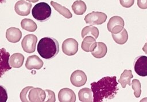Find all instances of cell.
<instances>
[{
	"label": "cell",
	"mask_w": 147,
	"mask_h": 102,
	"mask_svg": "<svg viewBox=\"0 0 147 102\" xmlns=\"http://www.w3.org/2000/svg\"><path fill=\"white\" fill-rule=\"evenodd\" d=\"M94 101H104L113 99L118 91L116 76H107L91 83Z\"/></svg>",
	"instance_id": "obj_1"
},
{
	"label": "cell",
	"mask_w": 147,
	"mask_h": 102,
	"mask_svg": "<svg viewBox=\"0 0 147 102\" xmlns=\"http://www.w3.org/2000/svg\"><path fill=\"white\" fill-rule=\"evenodd\" d=\"M37 49L41 57L45 59H51L58 54L59 44L55 38L45 37L39 41Z\"/></svg>",
	"instance_id": "obj_2"
},
{
	"label": "cell",
	"mask_w": 147,
	"mask_h": 102,
	"mask_svg": "<svg viewBox=\"0 0 147 102\" xmlns=\"http://www.w3.org/2000/svg\"><path fill=\"white\" fill-rule=\"evenodd\" d=\"M52 10L46 2H40L34 5L32 10V16L40 22L47 21L51 15Z\"/></svg>",
	"instance_id": "obj_3"
},
{
	"label": "cell",
	"mask_w": 147,
	"mask_h": 102,
	"mask_svg": "<svg viewBox=\"0 0 147 102\" xmlns=\"http://www.w3.org/2000/svg\"><path fill=\"white\" fill-rule=\"evenodd\" d=\"M107 18V15L103 12L92 11L85 16L84 21L91 25H101L106 22Z\"/></svg>",
	"instance_id": "obj_4"
},
{
	"label": "cell",
	"mask_w": 147,
	"mask_h": 102,
	"mask_svg": "<svg viewBox=\"0 0 147 102\" xmlns=\"http://www.w3.org/2000/svg\"><path fill=\"white\" fill-rule=\"evenodd\" d=\"M125 25L124 20L119 16H113L109 19L107 28L108 30L113 34H117L122 30Z\"/></svg>",
	"instance_id": "obj_5"
},
{
	"label": "cell",
	"mask_w": 147,
	"mask_h": 102,
	"mask_svg": "<svg viewBox=\"0 0 147 102\" xmlns=\"http://www.w3.org/2000/svg\"><path fill=\"white\" fill-rule=\"evenodd\" d=\"M134 69L136 73L142 77L147 76V56H139L134 61Z\"/></svg>",
	"instance_id": "obj_6"
},
{
	"label": "cell",
	"mask_w": 147,
	"mask_h": 102,
	"mask_svg": "<svg viewBox=\"0 0 147 102\" xmlns=\"http://www.w3.org/2000/svg\"><path fill=\"white\" fill-rule=\"evenodd\" d=\"M37 41V38L35 35H26L23 38L21 42V46L23 50L28 53H33L36 50Z\"/></svg>",
	"instance_id": "obj_7"
},
{
	"label": "cell",
	"mask_w": 147,
	"mask_h": 102,
	"mask_svg": "<svg viewBox=\"0 0 147 102\" xmlns=\"http://www.w3.org/2000/svg\"><path fill=\"white\" fill-rule=\"evenodd\" d=\"M78 50V42L72 38L65 40L62 44V51L67 56L75 55Z\"/></svg>",
	"instance_id": "obj_8"
},
{
	"label": "cell",
	"mask_w": 147,
	"mask_h": 102,
	"mask_svg": "<svg viewBox=\"0 0 147 102\" xmlns=\"http://www.w3.org/2000/svg\"><path fill=\"white\" fill-rule=\"evenodd\" d=\"M87 76L86 73L81 70H76L72 72L70 77L71 84L76 87H80L87 82Z\"/></svg>",
	"instance_id": "obj_9"
},
{
	"label": "cell",
	"mask_w": 147,
	"mask_h": 102,
	"mask_svg": "<svg viewBox=\"0 0 147 102\" xmlns=\"http://www.w3.org/2000/svg\"><path fill=\"white\" fill-rule=\"evenodd\" d=\"M32 4L26 0H20L17 1L14 6L16 13L21 16H26L29 14Z\"/></svg>",
	"instance_id": "obj_10"
},
{
	"label": "cell",
	"mask_w": 147,
	"mask_h": 102,
	"mask_svg": "<svg viewBox=\"0 0 147 102\" xmlns=\"http://www.w3.org/2000/svg\"><path fill=\"white\" fill-rule=\"evenodd\" d=\"M46 99L45 91L40 88H32L28 94V99L29 101L38 102L45 101Z\"/></svg>",
	"instance_id": "obj_11"
},
{
	"label": "cell",
	"mask_w": 147,
	"mask_h": 102,
	"mask_svg": "<svg viewBox=\"0 0 147 102\" xmlns=\"http://www.w3.org/2000/svg\"><path fill=\"white\" fill-rule=\"evenodd\" d=\"M58 99L60 102H75L76 101V95L72 89L64 88L59 92Z\"/></svg>",
	"instance_id": "obj_12"
},
{
	"label": "cell",
	"mask_w": 147,
	"mask_h": 102,
	"mask_svg": "<svg viewBox=\"0 0 147 102\" xmlns=\"http://www.w3.org/2000/svg\"><path fill=\"white\" fill-rule=\"evenodd\" d=\"M43 64V61L37 55H32L27 58L25 62V66L29 70H32L33 69L38 70L42 67Z\"/></svg>",
	"instance_id": "obj_13"
},
{
	"label": "cell",
	"mask_w": 147,
	"mask_h": 102,
	"mask_svg": "<svg viewBox=\"0 0 147 102\" xmlns=\"http://www.w3.org/2000/svg\"><path fill=\"white\" fill-rule=\"evenodd\" d=\"M22 37L21 31L17 28L11 27L7 29L6 32V39L10 42L16 43L18 42Z\"/></svg>",
	"instance_id": "obj_14"
},
{
	"label": "cell",
	"mask_w": 147,
	"mask_h": 102,
	"mask_svg": "<svg viewBox=\"0 0 147 102\" xmlns=\"http://www.w3.org/2000/svg\"><path fill=\"white\" fill-rule=\"evenodd\" d=\"M9 55L5 49H1V76L11 68L9 64Z\"/></svg>",
	"instance_id": "obj_15"
},
{
	"label": "cell",
	"mask_w": 147,
	"mask_h": 102,
	"mask_svg": "<svg viewBox=\"0 0 147 102\" xmlns=\"http://www.w3.org/2000/svg\"><path fill=\"white\" fill-rule=\"evenodd\" d=\"M97 42L95 41V38L92 36H86L84 38L81 48L86 52H92L96 48Z\"/></svg>",
	"instance_id": "obj_16"
},
{
	"label": "cell",
	"mask_w": 147,
	"mask_h": 102,
	"mask_svg": "<svg viewBox=\"0 0 147 102\" xmlns=\"http://www.w3.org/2000/svg\"><path fill=\"white\" fill-rule=\"evenodd\" d=\"M24 58V55L21 53H14L9 58V64L12 68H19L22 66Z\"/></svg>",
	"instance_id": "obj_17"
},
{
	"label": "cell",
	"mask_w": 147,
	"mask_h": 102,
	"mask_svg": "<svg viewBox=\"0 0 147 102\" xmlns=\"http://www.w3.org/2000/svg\"><path fill=\"white\" fill-rule=\"evenodd\" d=\"M79 99L82 102H92L94 101L93 92L88 88L81 89L78 92Z\"/></svg>",
	"instance_id": "obj_18"
},
{
	"label": "cell",
	"mask_w": 147,
	"mask_h": 102,
	"mask_svg": "<svg viewBox=\"0 0 147 102\" xmlns=\"http://www.w3.org/2000/svg\"><path fill=\"white\" fill-rule=\"evenodd\" d=\"M107 52L106 45L102 42H97L95 49L91 52V54L96 58H101L105 56Z\"/></svg>",
	"instance_id": "obj_19"
},
{
	"label": "cell",
	"mask_w": 147,
	"mask_h": 102,
	"mask_svg": "<svg viewBox=\"0 0 147 102\" xmlns=\"http://www.w3.org/2000/svg\"><path fill=\"white\" fill-rule=\"evenodd\" d=\"M133 77L132 74V72L131 70L125 69L122 73L121 74V77L118 80V83H119L123 88H125L126 85H130L131 82L130 80Z\"/></svg>",
	"instance_id": "obj_20"
},
{
	"label": "cell",
	"mask_w": 147,
	"mask_h": 102,
	"mask_svg": "<svg viewBox=\"0 0 147 102\" xmlns=\"http://www.w3.org/2000/svg\"><path fill=\"white\" fill-rule=\"evenodd\" d=\"M99 30L97 28L92 26H85L82 30V37L84 38L86 36H92L94 37L95 39H96L99 36Z\"/></svg>",
	"instance_id": "obj_21"
},
{
	"label": "cell",
	"mask_w": 147,
	"mask_h": 102,
	"mask_svg": "<svg viewBox=\"0 0 147 102\" xmlns=\"http://www.w3.org/2000/svg\"><path fill=\"white\" fill-rule=\"evenodd\" d=\"M51 5L57 11H58L61 15H63L66 18L69 19L71 18H72V13L69 10V9H68L65 7H64V6H62L61 5L53 1H51Z\"/></svg>",
	"instance_id": "obj_22"
},
{
	"label": "cell",
	"mask_w": 147,
	"mask_h": 102,
	"mask_svg": "<svg viewBox=\"0 0 147 102\" xmlns=\"http://www.w3.org/2000/svg\"><path fill=\"white\" fill-rule=\"evenodd\" d=\"M72 9L75 14L82 15L86 12L87 6L83 1L77 0L72 5Z\"/></svg>",
	"instance_id": "obj_23"
},
{
	"label": "cell",
	"mask_w": 147,
	"mask_h": 102,
	"mask_svg": "<svg viewBox=\"0 0 147 102\" xmlns=\"http://www.w3.org/2000/svg\"><path fill=\"white\" fill-rule=\"evenodd\" d=\"M111 35L114 41L117 44L119 45H123L125 44L128 40V34L125 29H123L122 30L118 33H112Z\"/></svg>",
	"instance_id": "obj_24"
},
{
	"label": "cell",
	"mask_w": 147,
	"mask_h": 102,
	"mask_svg": "<svg viewBox=\"0 0 147 102\" xmlns=\"http://www.w3.org/2000/svg\"><path fill=\"white\" fill-rule=\"evenodd\" d=\"M21 26L23 29L30 32H35L37 28V24L35 22L28 18L23 19L21 22Z\"/></svg>",
	"instance_id": "obj_25"
},
{
	"label": "cell",
	"mask_w": 147,
	"mask_h": 102,
	"mask_svg": "<svg viewBox=\"0 0 147 102\" xmlns=\"http://www.w3.org/2000/svg\"><path fill=\"white\" fill-rule=\"evenodd\" d=\"M131 87L134 91V95L135 97L137 98L139 97L141 93L140 81L137 79H133L131 82Z\"/></svg>",
	"instance_id": "obj_26"
},
{
	"label": "cell",
	"mask_w": 147,
	"mask_h": 102,
	"mask_svg": "<svg viewBox=\"0 0 147 102\" xmlns=\"http://www.w3.org/2000/svg\"><path fill=\"white\" fill-rule=\"evenodd\" d=\"M33 88V87L28 86V87H26L25 88L22 89V90L21 91L20 95V97L21 101H22V102L29 101V100L28 99V94H29L30 90Z\"/></svg>",
	"instance_id": "obj_27"
},
{
	"label": "cell",
	"mask_w": 147,
	"mask_h": 102,
	"mask_svg": "<svg viewBox=\"0 0 147 102\" xmlns=\"http://www.w3.org/2000/svg\"><path fill=\"white\" fill-rule=\"evenodd\" d=\"M45 91L46 93V96H47V98L45 99V101L54 102L56 101L55 94L52 91L49 89H45Z\"/></svg>",
	"instance_id": "obj_28"
},
{
	"label": "cell",
	"mask_w": 147,
	"mask_h": 102,
	"mask_svg": "<svg viewBox=\"0 0 147 102\" xmlns=\"http://www.w3.org/2000/svg\"><path fill=\"white\" fill-rule=\"evenodd\" d=\"M119 2L123 7L129 8L133 5L134 0H119Z\"/></svg>",
	"instance_id": "obj_29"
},
{
	"label": "cell",
	"mask_w": 147,
	"mask_h": 102,
	"mask_svg": "<svg viewBox=\"0 0 147 102\" xmlns=\"http://www.w3.org/2000/svg\"><path fill=\"white\" fill-rule=\"evenodd\" d=\"M137 5L141 9H146L147 0H137Z\"/></svg>",
	"instance_id": "obj_30"
},
{
	"label": "cell",
	"mask_w": 147,
	"mask_h": 102,
	"mask_svg": "<svg viewBox=\"0 0 147 102\" xmlns=\"http://www.w3.org/2000/svg\"><path fill=\"white\" fill-rule=\"evenodd\" d=\"M142 50L146 53L147 54V42H146L144 45V46L142 48Z\"/></svg>",
	"instance_id": "obj_31"
},
{
	"label": "cell",
	"mask_w": 147,
	"mask_h": 102,
	"mask_svg": "<svg viewBox=\"0 0 147 102\" xmlns=\"http://www.w3.org/2000/svg\"><path fill=\"white\" fill-rule=\"evenodd\" d=\"M28 2H33V3H35L36 2H37L38 0H26Z\"/></svg>",
	"instance_id": "obj_32"
}]
</instances>
